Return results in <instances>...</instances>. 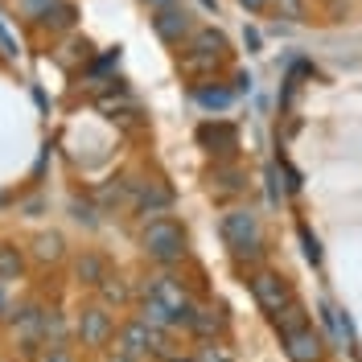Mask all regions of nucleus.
I'll return each mask as SVG.
<instances>
[{
	"label": "nucleus",
	"instance_id": "nucleus-21",
	"mask_svg": "<svg viewBox=\"0 0 362 362\" xmlns=\"http://www.w3.org/2000/svg\"><path fill=\"white\" fill-rule=\"evenodd\" d=\"M194 362H235V350L223 346V341H206V346H198V358Z\"/></svg>",
	"mask_w": 362,
	"mask_h": 362
},
{
	"label": "nucleus",
	"instance_id": "nucleus-32",
	"mask_svg": "<svg viewBox=\"0 0 362 362\" xmlns=\"http://www.w3.org/2000/svg\"><path fill=\"white\" fill-rule=\"evenodd\" d=\"M8 313V305H4V293H0V317Z\"/></svg>",
	"mask_w": 362,
	"mask_h": 362
},
{
	"label": "nucleus",
	"instance_id": "nucleus-10",
	"mask_svg": "<svg viewBox=\"0 0 362 362\" xmlns=\"http://www.w3.org/2000/svg\"><path fill=\"white\" fill-rule=\"evenodd\" d=\"M198 140H202L210 153H218V157H230L239 148V132L230 124H202L198 128Z\"/></svg>",
	"mask_w": 362,
	"mask_h": 362
},
{
	"label": "nucleus",
	"instance_id": "nucleus-19",
	"mask_svg": "<svg viewBox=\"0 0 362 362\" xmlns=\"http://www.w3.org/2000/svg\"><path fill=\"white\" fill-rule=\"evenodd\" d=\"M210 185L218 194H235V189H243V177H239V169H214L210 173Z\"/></svg>",
	"mask_w": 362,
	"mask_h": 362
},
{
	"label": "nucleus",
	"instance_id": "nucleus-29",
	"mask_svg": "<svg viewBox=\"0 0 362 362\" xmlns=\"http://www.w3.org/2000/svg\"><path fill=\"white\" fill-rule=\"evenodd\" d=\"M112 362H140V358H132V354H128V350H119V346H115V354H112Z\"/></svg>",
	"mask_w": 362,
	"mask_h": 362
},
{
	"label": "nucleus",
	"instance_id": "nucleus-30",
	"mask_svg": "<svg viewBox=\"0 0 362 362\" xmlns=\"http://www.w3.org/2000/svg\"><path fill=\"white\" fill-rule=\"evenodd\" d=\"M235 90H251V74H239L235 78Z\"/></svg>",
	"mask_w": 362,
	"mask_h": 362
},
{
	"label": "nucleus",
	"instance_id": "nucleus-11",
	"mask_svg": "<svg viewBox=\"0 0 362 362\" xmlns=\"http://www.w3.org/2000/svg\"><path fill=\"white\" fill-rule=\"evenodd\" d=\"M321 317H325V325L334 329V341H338L341 350H350V346H354V329H350L346 313H341V309H334L329 300H321Z\"/></svg>",
	"mask_w": 362,
	"mask_h": 362
},
{
	"label": "nucleus",
	"instance_id": "nucleus-2",
	"mask_svg": "<svg viewBox=\"0 0 362 362\" xmlns=\"http://www.w3.org/2000/svg\"><path fill=\"white\" fill-rule=\"evenodd\" d=\"M140 243H144V255H148V259H157V264H177L181 255H185V230H181L177 223H169V218H153V223L144 226Z\"/></svg>",
	"mask_w": 362,
	"mask_h": 362
},
{
	"label": "nucleus",
	"instance_id": "nucleus-14",
	"mask_svg": "<svg viewBox=\"0 0 362 362\" xmlns=\"http://www.w3.org/2000/svg\"><path fill=\"white\" fill-rule=\"evenodd\" d=\"M194 99H198L202 107H210V112H223V107H230L235 90H226V87H194Z\"/></svg>",
	"mask_w": 362,
	"mask_h": 362
},
{
	"label": "nucleus",
	"instance_id": "nucleus-13",
	"mask_svg": "<svg viewBox=\"0 0 362 362\" xmlns=\"http://www.w3.org/2000/svg\"><path fill=\"white\" fill-rule=\"evenodd\" d=\"M272 321H276L280 338H284V334H293V329H300V325H309V321H305V309H300V300H288V305L272 317Z\"/></svg>",
	"mask_w": 362,
	"mask_h": 362
},
{
	"label": "nucleus",
	"instance_id": "nucleus-20",
	"mask_svg": "<svg viewBox=\"0 0 362 362\" xmlns=\"http://www.w3.org/2000/svg\"><path fill=\"white\" fill-rule=\"evenodd\" d=\"M42 25H49V29H70V25H74V4L58 0V8H49L42 17Z\"/></svg>",
	"mask_w": 362,
	"mask_h": 362
},
{
	"label": "nucleus",
	"instance_id": "nucleus-18",
	"mask_svg": "<svg viewBox=\"0 0 362 362\" xmlns=\"http://www.w3.org/2000/svg\"><path fill=\"white\" fill-rule=\"evenodd\" d=\"M99 293H103L107 305H124V300H128V284H124L119 276H103V280H99Z\"/></svg>",
	"mask_w": 362,
	"mask_h": 362
},
{
	"label": "nucleus",
	"instance_id": "nucleus-27",
	"mask_svg": "<svg viewBox=\"0 0 362 362\" xmlns=\"http://www.w3.org/2000/svg\"><path fill=\"white\" fill-rule=\"evenodd\" d=\"M239 4H243L247 13H264V8H268L272 0H239Z\"/></svg>",
	"mask_w": 362,
	"mask_h": 362
},
{
	"label": "nucleus",
	"instance_id": "nucleus-22",
	"mask_svg": "<svg viewBox=\"0 0 362 362\" xmlns=\"http://www.w3.org/2000/svg\"><path fill=\"white\" fill-rule=\"evenodd\" d=\"M21 272V255L13 247H0V280H13Z\"/></svg>",
	"mask_w": 362,
	"mask_h": 362
},
{
	"label": "nucleus",
	"instance_id": "nucleus-5",
	"mask_svg": "<svg viewBox=\"0 0 362 362\" xmlns=\"http://www.w3.org/2000/svg\"><path fill=\"white\" fill-rule=\"evenodd\" d=\"M251 296H255V305L264 309L268 317H276L288 300H293V288H288V280L280 276V272H255L251 276Z\"/></svg>",
	"mask_w": 362,
	"mask_h": 362
},
{
	"label": "nucleus",
	"instance_id": "nucleus-15",
	"mask_svg": "<svg viewBox=\"0 0 362 362\" xmlns=\"http://www.w3.org/2000/svg\"><path fill=\"white\" fill-rule=\"evenodd\" d=\"M33 255H37L42 264H54V259L62 255V235H54V230H49V235H37V239H33Z\"/></svg>",
	"mask_w": 362,
	"mask_h": 362
},
{
	"label": "nucleus",
	"instance_id": "nucleus-1",
	"mask_svg": "<svg viewBox=\"0 0 362 362\" xmlns=\"http://www.w3.org/2000/svg\"><path fill=\"white\" fill-rule=\"evenodd\" d=\"M223 239L226 247H230V255L235 259H259V218L251 214V210H230V214H223Z\"/></svg>",
	"mask_w": 362,
	"mask_h": 362
},
{
	"label": "nucleus",
	"instance_id": "nucleus-28",
	"mask_svg": "<svg viewBox=\"0 0 362 362\" xmlns=\"http://www.w3.org/2000/svg\"><path fill=\"white\" fill-rule=\"evenodd\" d=\"M45 362H70V354L62 350V346H54V350H49V358H45Z\"/></svg>",
	"mask_w": 362,
	"mask_h": 362
},
{
	"label": "nucleus",
	"instance_id": "nucleus-8",
	"mask_svg": "<svg viewBox=\"0 0 362 362\" xmlns=\"http://www.w3.org/2000/svg\"><path fill=\"white\" fill-rule=\"evenodd\" d=\"M153 29H157L160 42L177 45L181 37H189V33H194V21H189V13H185V8H177V4H173V8H157Z\"/></svg>",
	"mask_w": 362,
	"mask_h": 362
},
{
	"label": "nucleus",
	"instance_id": "nucleus-4",
	"mask_svg": "<svg viewBox=\"0 0 362 362\" xmlns=\"http://www.w3.org/2000/svg\"><path fill=\"white\" fill-rule=\"evenodd\" d=\"M119 350H128L132 358H153V354H165V338H160L157 325H148L144 317H136L128 321L124 329H119Z\"/></svg>",
	"mask_w": 362,
	"mask_h": 362
},
{
	"label": "nucleus",
	"instance_id": "nucleus-9",
	"mask_svg": "<svg viewBox=\"0 0 362 362\" xmlns=\"http://www.w3.org/2000/svg\"><path fill=\"white\" fill-rule=\"evenodd\" d=\"M169 202H173V194H169L160 181H140V185H136V210H140L144 218H148V214H153V218L165 214Z\"/></svg>",
	"mask_w": 362,
	"mask_h": 362
},
{
	"label": "nucleus",
	"instance_id": "nucleus-16",
	"mask_svg": "<svg viewBox=\"0 0 362 362\" xmlns=\"http://www.w3.org/2000/svg\"><path fill=\"white\" fill-rule=\"evenodd\" d=\"M103 276H107V264H103V259H99V255H83V259H78V280H83V284H95V288H99V280H103Z\"/></svg>",
	"mask_w": 362,
	"mask_h": 362
},
{
	"label": "nucleus",
	"instance_id": "nucleus-33",
	"mask_svg": "<svg viewBox=\"0 0 362 362\" xmlns=\"http://www.w3.org/2000/svg\"><path fill=\"white\" fill-rule=\"evenodd\" d=\"M4 202H8V198H4V194H0V206H4Z\"/></svg>",
	"mask_w": 362,
	"mask_h": 362
},
{
	"label": "nucleus",
	"instance_id": "nucleus-6",
	"mask_svg": "<svg viewBox=\"0 0 362 362\" xmlns=\"http://www.w3.org/2000/svg\"><path fill=\"white\" fill-rule=\"evenodd\" d=\"M112 334H115V321H112V313H107L103 305H90V309L78 313V338H83V346L99 350V346H107Z\"/></svg>",
	"mask_w": 362,
	"mask_h": 362
},
{
	"label": "nucleus",
	"instance_id": "nucleus-24",
	"mask_svg": "<svg viewBox=\"0 0 362 362\" xmlns=\"http://www.w3.org/2000/svg\"><path fill=\"white\" fill-rule=\"evenodd\" d=\"M54 4H58V0H21V8L29 13V17H37V21H42V17L49 13V8H54Z\"/></svg>",
	"mask_w": 362,
	"mask_h": 362
},
{
	"label": "nucleus",
	"instance_id": "nucleus-3",
	"mask_svg": "<svg viewBox=\"0 0 362 362\" xmlns=\"http://www.w3.org/2000/svg\"><path fill=\"white\" fill-rule=\"evenodd\" d=\"M223 58H226V37L223 33H214V29H194L185 54H181V66L189 70V74H206V70L218 66Z\"/></svg>",
	"mask_w": 362,
	"mask_h": 362
},
{
	"label": "nucleus",
	"instance_id": "nucleus-17",
	"mask_svg": "<svg viewBox=\"0 0 362 362\" xmlns=\"http://www.w3.org/2000/svg\"><path fill=\"white\" fill-rule=\"evenodd\" d=\"M272 8H276V17H284V21H305V17H309V0H272Z\"/></svg>",
	"mask_w": 362,
	"mask_h": 362
},
{
	"label": "nucleus",
	"instance_id": "nucleus-12",
	"mask_svg": "<svg viewBox=\"0 0 362 362\" xmlns=\"http://www.w3.org/2000/svg\"><path fill=\"white\" fill-rule=\"evenodd\" d=\"M140 317L148 321V325H157V329H169V325H181V317L165 305V300H157V296H144V305H140Z\"/></svg>",
	"mask_w": 362,
	"mask_h": 362
},
{
	"label": "nucleus",
	"instance_id": "nucleus-34",
	"mask_svg": "<svg viewBox=\"0 0 362 362\" xmlns=\"http://www.w3.org/2000/svg\"><path fill=\"white\" fill-rule=\"evenodd\" d=\"M169 362H185V358H169Z\"/></svg>",
	"mask_w": 362,
	"mask_h": 362
},
{
	"label": "nucleus",
	"instance_id": "nucleus-25",
	"mask_svg": "<svg viewBox=\"0 0 362 362\" xmlns=\"http://www.w3.org/2000/svg\"><path fill=\"white\" fill-rule=\"evenodd\" d=\"M70 210H74V218H78V223H87V226L99 223V218H95V210H90V206H83V202H74Z\"/></svg>",
	"mask_w": 362,
	"mask_h": 362
},
{
	"label": "nucleus",
	"instance_id": "nucleus-23",
	"mask_svg": "<svg viewBox=\"0 0 362 362\" xmlns=\"http://www.w3.org/2000/svg\"><path fill=\"white\" fill-rule=\"evenodd\" d=\"M300 243H305L309 264H321V243H317V235H309V226H300Z\"/></svg>",
	"mask_w": 362,
	"mask_h": 362
},
{
	"label": "nucleus",
	"instance_id": "nucleus-7",
	"mask_svg": "<svg viewBox=\"0 0 362 362\" xmlns=\"http://www.w3.org/2000/svg\"><path fill=\"white\" fill-rule=\"evenodd\" d=\"M284 354H288V362H317L325 354V341L313 325H300L293 334H284Z\"/></svg>",
	"mask_w": 362,
	"mask_h": 362
},
{
	"label": "nucleus",
	"instance_id": "nucleus-31",
	"mask_svg": "<svg viewBox=\"0 0 362 362\" xmlns=\"http://www.w3.org/2000/svg\"><path fill=\"white\" fill-rule=\"evenodd\" d=\"M144 4H153V8H173L177 0H144Z\"/></svg>",
	"mask_w": 362,
	"mask_h": 362
},
{
	"label": "nucleus",
	"instance_id": "nucleus-26",
	"mask_svg": "<svg viewBox=\"0 0 362 362\" xmlns=\"http://www.w3.org/2000/svg\"><path fill=\"white\" fill-rule=\"evenodd\" d=\"M0 45H4V54H17V42H13V33L4 29V21H0Z\"/></svg>",
	"mask_w": 362,
	"mask_h": 362
}]
</instances>
